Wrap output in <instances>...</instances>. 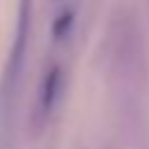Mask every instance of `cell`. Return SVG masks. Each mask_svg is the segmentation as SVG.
<instances>
[{"mask_svg":"<svg viewBox=\"0 0 149 149\" xmlns=\"http://www.w3.org/2000/svg\"><path fill=\"white\" fill-rule=\"evenodd\" d=\"M58 88H61V68H51L42 81V93H40V107L42 112L47 114L54 102H56V95H58Z\"/></svg>","mask_w":149,"mask_h":149,"instance_id":"2","label":"cell"},{"mask_svg":"<svg viewBox=\"0 0 149 149\" xmlns=\"http://www.w3.org/2000/svg\"><path fill=\"white\" fill-rule=\"evenodd\" d=\"M72 23H74V12H63L56 21H54V28H51V33H54V37H65L68 35V30L72 28Z\"/></svg>","mask_w":149,"mask_h":149,"instance_id":"3","label":"cell"},{"mask_svg":"<svg viewBox=\"0 0 149 149\" xmlns=\"http://www.w3.org/2000/svg\"><path fill=\"white\" fill-rule=\"evenodd\" d=\"M28 16H30V0H21V12H19V28H16V42H14V54H12V72H16V70H19V65H21V58H23Z\"/></svg>","mask_w":149,"mask_h":149,"instance_id":"1","label":"cell"}]
</instances>
